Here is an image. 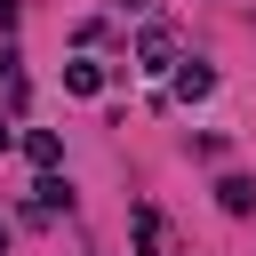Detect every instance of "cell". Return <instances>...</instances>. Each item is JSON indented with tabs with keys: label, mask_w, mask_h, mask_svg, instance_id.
Returning a JSON list of instances; mask_svg holds the SVG:
<instances>
[{
	"label": "cell",
	"mask_w": 256,
	"mask_h": 256,
	"mask_svg": "<svg viewBox=\"0 0 256 256\" xmlns=\"http://www.w3.org/2000/svg\"><path fill=\"white\" fill-rule=\"evenodd\" d=\"M136 256H168V224L152 200H136Z\"/></svg>",
	"instance_id": "6da1fadb"
},
{
	"label": "cell",
	"mask_w": 256,
	"mask_h": 256,
	"mask_svg": "<svg viewBox=\"0 0 256 256\" xmlns=\"http://www.w3.org/2000/svg\"><path fill=\"white\" fill-rule=\"evenodd\" d=\"M8 144H16V128H8V120H0V152H8Z\"/></svg>",
	"instance_id": "9c48e42d"
},
{
	"label": "cell",
	"mask_w": 256,
	"mask_h": 256,
	"mask_svg": "<svg viewBox=\"0 0 256 256\" xmlns=\"http://www.w3.org/2000/svg\"><path fill=\"white\" fill-rule=\"evenodd\" d=\"M64 200H72V184H64L56 168H40V184H32V216H56Z\"/></svg>",
	"instance_id": "3957f363"
},
{
	"label": "cell",
	"mask_w": 256,
	"mask_h": 256,
	"mask_svg": "<svg viewBox=\"0 0 256 256\" xmlns=\"http://www.w3.org/2000/svg\"><path fill=\"white\" fill-rule=\"evenodd\" d=\"M64 88H72V96H104V64H88V56L64 64Z\"/></svg>",
	"instance_id": "8992f818"
},
{
	"label": "cell",
	"mask_w": 256,
	"mask_h": 256,
	"mask_svg": "<svg viewBox=\"0 0 256 256\" xmlns=\"http://www.w3.org/2000/svg\"><path fill=\"white\" fill-rule=\"evenodd\" d=\"M136 56H144V72H160V64L176 56V40H168V24H152V32L136 40Z\"/></svg>",
	"instance_id": "5b68a950"
},
{
	"label": "cell",
	"mask_w": 256,
	"mask_h": 256,
	"mask_svg": "<svg viewBox=\"0 0 256 256\" xmlns=\"http://www.w3.org/2000/svg\"><path fill=\"white\" fill-rule=\"evenodd\" d=\"M24 152H32V168H56V160H64V144H56L48 128H32V136H24Z\"/></svg>",
	"instance_id": "52a82bcc"
},
{
	"label": "cell",
	"mask_w": 256,
	"mask_h": 256,
	"mask_svg": "<svg viewBox=\"0 0 256 256\" xmlns=\"http://www.w3.org/2000/svg\"><path fill=\"white\" fill-rule=\"evenodd\" d=\"M0 32H16V0H0Z\"/></svg>",
	"instance_id": "ba28073f"
},
{
	"label": "cell",
	"mask_w": 256,
	"mask_h": 256,
	"mask_svg": "<svg viewBox=\"0 0 256 256\" xmlns=\"http://www.w3.org/2000/svg\"><path fill=\"white\" fill-rule=\"evenodd\" d=\"M0 256H8V232H0Z\"/></svg>",
	"instance_id": "30bf717a"
},
{
	"label": "cell",
	"mask_w": 256,
	"mask_h": 256,
	"mask_svg": "<svg viewBox=\"0 0 256 256\" xmlns=\"http://www.w3.org/2000/svg\"><path fill=\"white\" fill-rule=\"evenodd\" d=\"M176 96H184V104L216 96V64H200V56H192V64H176Z\"/></svg>",
	"instance_id": "7a4b0ae2"
},
{
	"label": "cell",
	"mask_w": 256,
	"mask_h": 256,
	"mask_svg": "<svg viewBox=\"0 0 256 256\" xmlns=\"http://www.w3.org/2000/svg\"><path fill=\"white\" fill-rule=\"evenodd\" d=\"M216 200H224V216H248V208H256V176H224Z\"/></svg>",
	"instance_id": "277c9868"
}]
</instances>
